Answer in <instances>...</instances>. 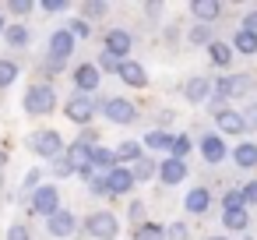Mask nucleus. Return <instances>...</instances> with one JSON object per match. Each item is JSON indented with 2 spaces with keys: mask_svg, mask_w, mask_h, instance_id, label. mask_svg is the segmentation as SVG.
<instances>
[{
  "mask_svg": "<svg viewBox=\"0 0 257 240\" xmlns=\"http://www.w3.org/2000/svg\"><path fill=\"white\" fill-rule=\"evenodd\" d=\"M253 74H225V78H218L215 82V96L211 99H218V103H232V99H243V96H250L253 92Z\"/></svg>",
  "mask_w": 257,
  "mask_h": 240,
  "instance_id": "1",
  "label": "nucleus"
},
{
  "mask_svg": "<svg viewBox=\"0 0 257 240\" xmlns=\"http://www.w3.org/2000/svg\"><path fill=\"white\" fill-rule=\"evenodd\" d=\"M99 113H102L109 124H120V127H127V124L138 120V106H134L131 99H120V96L102 99V103H99Z\"/></svg>",
  "mask_w": 257,
  "mask_h": 240,
  "instance_id": "2",
  "label": "nucleus"
},
{
  "mask_svg": "<svg viewBox=\"0 0 257 240\" xmlns=\"http://www.w3.org/2000/svg\"><path fill=\"white\" fill-rule=\"evenodd\" d=\"M53 106H57V92H53V85H32V89L25 92V110H29L32 117L53 113Z\"/></svg>",
  "mask_w": 257,
  "mask_h": 240,
  "instance_id": "3",
  "label": "nucleus"
},
{
  "mask_svg": "<svg viewBox=\"0 0 257 240\" xmlns=\"http://www.w3.org/2000/svg\"><path fill=\"white\" fill-rule=\"evenodd\" d=\"M29 148H32L36 155L50 159V163L64 155V141H60V134H57V131H36V134L29 138Z\"/></svg>",
  "mask_w": 257,
  "mask_h": 240,
  "instance_id": "4",
  "label": "nucleus"
},
{
  "mask_svg": "<svg viewBox=\"0 0 257 240\" xmlns=\"http://www.w3.org/2000/svg\"><path fill=\"white\" fill-rule=\"evenodd\" d=\"M32 212H36V215H43V219L57 215V212H60V191H57L53 184L36 187V191H32Z\"/></svg>",
  "mask_w": 257,
  "mask_h": 240,
  "instance_id": "5",
  "label": "nucleus"
},
{
  "mask_svg": "<svg viewBox=\"0 0 257 240\" xmlns=\"http://www.w3.org/2000/svg\"><path fill=\"white\" fill-rule=\"evenodd\" d=\"M197 148H201V155H204V163H208V166H222V163L229 159V148H225V141H222V134H218V131H204Z\"/></svg>",
  "mask_w": 257,
  "mask_h": 240,
  "instance_id": "6",
  "label": "nucleus"
},
{
  "mask_svg": "<svg viewBox=\"0 0 257 240\" xmlns=\"http://www.w3.org/2000/svg\"><path fill=\"white\" fill-rule=\"evenodd\" d=\"M85 229H88V236H95V240H113V236L120 233V222H116L113 212H92L88 222H85Z\"/></svg>",
  "mask_w": 257,
  "mask_h": 240,
  "instance_id": "7",
  "label": "nucleus"
},
{
  "mask_svg": "<svg viewBox=\"0 0 257 240\" xmlns=\"http://www.w3.org/2000/svg\"><path fill=\"white\" fill-rule=\"evenodd\" d=\"M106 53H113L116 60H127V53L134 50V36L127 32V29H109L106 32V46H102Z\"/></svg>",
  "mask_w": 257,
  "mask_h": 240,
  "instance_id": "8",
  "label": "nucleus"
},
{
  "mask_svg": "<svg viewBox=\"0 0 257 240\" xmlns=\"http://www.w3.org/2000/svg\"><path fill=\"white\" fill-rule=\"evenodd\" d=\"M95 110H99V106H95L88 96H71V99H67V106H64L67 120H74V124H81V127L95 117Z\"/></svg>",
  "mask_w": 257,
  "mask_h": 240,
  "instance_id": "9",
  "label": "nucleus"
},
{
  "mask_svg": "<svg viewBox=\"0 0 257 240\" xmlns=\"http://www.w3.org/2000/svg\"><path fill=\"white\" fill-rule=\"evenodd\" d=\"M74 46H78V39H74L67 29H57V32L50 36V57H53V64H64V60L74 53Z\"/></svg>",
  "mask_w": 257,
  "mask_h": 240,
  "instance_id": "10",
  "label": "nucleus"
},
{
  "mask_svg": "<svg viewBox=\"0 0 257 240\" xmlns=\"http://www.w3.org/2000/svg\"><path fill=\"white\" fill-rule=\"evenodd\" d=\"M215 127H218V134L225 138H239V134H246V124H243V113L239 110H222V113H215Z\"/></svg>",
  "mask_w": 257,
  "mask_h": 240,
  "instance_id": "11",
  "label": "nucleus"
},
{
  "mask_svg": "<svg viewBox=\"0 0 257 240\" xmlns=\"http://www.w3.org/2000/svg\"><path fill=\"white\" fill-rule=\"evenodd\" d=\"M215 96V82L211 78H187L183 85V99L187 103H211Z\"/></svg>",
  "mask_w": 257,
  "mask_h": 240,
  "instance_id": "12",
  "label": "nucleus"
},
{
  "mask_svg": "<svg viewBox=\"0 0 257 240\" xmlns=\"http://www.w3.org/2000/svg\"><path fill=\"white\" fill-rule=\"evenodd\" d=\"M159 180H162L166 187H176V184H183V180H187V163H183V159H173V155H166V159L159 163Z\"/></svg>",
  "mask_w": 257,
  "mask_h": 240,
  "instance_id": "13",
  "label": "nucleus"
},
{
  "mask_svg": "<svg viewBox=\"0 0 257 240\" xmlns=\"http://www.w3.org/2000/svg\"><path fill=\"white\" fill-rule=\"evenodd\" d=\"M106 187H109V198H116V194H131V191H134V173H131V166H116V170H109V173H106Z\"/></svg>",
  "mask_w": 257,
  "mask_h": 240,
  "instance_id": "14",
  "label": "nucleus"
},
{
  "mask_svg": "<svg viewBox=\"0 0 257 240\" xmlns=\"http://www.w3.org/2000/svg\"><path fill=\"white\" fill-rule=\"evenodd\" d=\"M116 74H120V82L131 85V89H145V85H148V71H145L138 60H131V57L120 60V71H116Z\"/></svg>",
  "mask_w": 257,
  "mask_h": 240,
  "instance_id": "15",
  "label": "nucleus"
},
{
  "mask_svg": "<svg viewBox=\"0 0 257 240\" xmlns=\"http://www.w3.org/2000/svg\"><path fill=\"white\" fill-rule=\"evenodd\" d=\"M190 15L197 18V25H211L222 18V4L218 0H190Z\"/></svg>",
  "mask_w": 257,
  "mask_h": 240,
  "instance_id": "16",
  "label": "nucleus"
},
{
  "mask_svg": "<svg viewBox=\"0 0 257 240\" xmlns=\"http://www.w3.org/2000/svg\"><path fill=\"white\" fill-rule=\"evenodd\" d=\"M74 85H78V96H88L99 89V67L95 64H78L74 67Z\"/></svg>",
  "mask_w": 257,
  "mask_h": 240,
  "instance_id": "17",
  "label": "nucleus"
},
{
  "mask_svg": "<svg viewBox=\"0 0 257 240\" xmlns=\"http://www.w3.org/2000/svg\"><path fill=\"white\" fill-rule=\"evenodd\" d=\"M183 208H187L190 215H208V208H211V191H208V187H190V194L183 198Z\"/></svg>",
  "mask_w": 257,
  "mask_h": 240,
  "instance_id": "18",
  "label": "nucleus"
},
{
  "mask_svg": "<svg viewBox=\"0 0 257 240\" xmlns=\"http://www.w3.org/2000/svg\"><path fill=\"white\" fill-rule=\"evenodd\" d=\"M74 229H78V219H74L71 212H64V208L46 219V233H50V236H71Z\"/></svg>",
  "mask_w": 257,
  "mask_h": 240,
  "instance_id": "19",
  "label": "nucleus"
},
{
  "mask_svg": "<svg viewBox=\"0 0 257 240\" xmlns=\"http://www.w3.org/2000/svg\"><path fill=\"white\" fill-rule=\"evenodd\" d=\"M229 155H232L236 170H253L257 166V141H239Z\"/></svg>",
  "mask_w": 257,
  "mask_h": 240,
  "instance_id": "20",
  "label": "nucleus"
},
{
  "mask_svg": "<svg viewBox=\"0 0 257 240\" xmlns=\"http://www.w3.org/2000/svg\"><path fill=\"white\" fill-rule=\"evenodd\" d=\"M92 148H95V145H88V141H81V138L67 148V159L74 163L78 173H81V170H92Z\"/></svg>",
  "mask_w": 257,
  "mask_h": 240,
  "instance_id": "21",
  "label": "nucleus"
},
{
  "mask_svg": "<svg viewBox=\"0 0 257 240\" xmlns=\"http://www.w3.org/2000/svg\"><path fill=\"white\" fill-rule=\"evenodd\" d=\"M173 138H176V134H169L166 127H155V131L145 134V148H152V152H169V148H173Z\"/></svg>",
  "mask_w": 257,
  "mask_h": 240,
  "instance_id": "22",
  "label": "nucleus"
},
{
  "mask_svg": "<svg viewBox=\"0 0 257 240\" xmlns=\"http://www.w3.org/2000/svg\"><path fill=\"white\" fill-rule=\"evenodd\" d=\"M116 166H120V163H116V152H113V148H99V145L92 148V170H99V173L106 177V173L116 170Z\"/></svg>",
  "mask_w": 257,
  "mask_h": 240,
  "instance_id": "23",
  "label": "nucleus"
},
{
  "mask_svg": "<svg viewBox=\"0 0 257 240\" xmlns=\"http://www.w3.org/2000/svg\"><path fill=\"white\" fill-rule=\"evenodd\" d=\"M222 226L232 229V233H246V226H250V212H246V208H229V212H222Z\"/></svg>",
  "mask_w": 257,
  "mask_h": 240,
  "instance_id": "24",
  "label": "nucleus"
},
{
  "mask_svg": "<svg viewBox=\"0 0 257 240\" xmlns=\"http://www.w3.org/2000/svg\"><path fill=\"white\" fill-rule=\"evenodd\" d=\"M232 57H236V53H232V43H218V39H215V43L208 46V60H211L215 67H229Z\"/></svg>",
  "mask_w": 257,
  "mask_h": 240,
  "instance_id": "25",
  "label": "nucleus"
},
{
  "mask_svg": "<svg viewBox=\"0 0 257 240\" xmlns=\"http://www.w3.org/2000/svg\"><path fill=\"white\" fill-rule=\"evenodd\" d=\"M232 53H239V57H253V53H257V36L236 29V32H232Z\"/></svg>",
  "mask_w": 257,
  "mask_h": 240,
  "instance_id": "26",
  "label": "nucleus"
},
{
  "mask_svg": "<svg viewBox=\"0 0 257 240\" xmlns=\"http://www.w3.org/2000/svg\"><path fill=\"white\" fill-rule=\"evenodd\" d=\"M131 173H134V184H145V180H152V177H159V163L155 159H138L134 166H131Z\"/></svg>",
  "mask_w": 257,
  "mask_h": 240,
  "instance_id": "27",
  "label": "nucleus"
},
{
  "mask_svg": "<svg viewBox=\"0 0 257 240\" xmlns=\"http://www.w3.org/2000/svg\"><path fill=\"white\" fill-rule=\"evenodd\" d=\"M138 159H145V152H141V145L138 141H120V148H116V163L123 166V163H138Z\"/></svg>",
  "mask_w": 257,
  "mask_h": 240,
  "instance_id": "28",
  "label": "nucleus"
},
{
  "mask_svg": "<svg viewBox=\"0 0 257 240\" xmlns=\"http://www.w3.org/2000/svg\"><path fill=\"white\" fill-rule=\"evenodd\" d=\"M134 240H166V229H162V222H141L134 229Z\"/></svg>",
  "mask_w": 257,
  "mask_h": 240,
  "instance_id": "29",
  "label": "nucleus"
},
{
  "mask_svg": "<svg viewBox=\"0 0 257 240\" xmlns=\"http://www.w3.org/2000/svg\"><path fill=\"white\" fill-rule=\"evenodd\" d=\"M190 152H194V141H190V134H176V138H173V148H169V155L187 163V155H190Z\"/></svg>",
  "mask_w": 257,
  "mask_h": 240,
  "instance_id": "30",
  "label": "nucleus"
},
{
  "mask_svg": "<svg viewBox=\"0 0 257 240\" xmlns=\"http://www.w3.org/2000/svg\"><path fill=\"white\" fill-rule=\"evenodd\" d=\"M187 39H190V46H211L215 39H211V25H194L190 32H187Z\"/></svg>",
  "mask_w": 257,
  "mask_h": 240,
  "instance_id": "31",
  "label": "nucleus"
},
{
  "mask_svg": "<svg viewBox=\"0 0 257 240\" xmlns=\"http://www.w3.org/2000/svg\"><path fill=\"white\" fill-rule=\"evenodd\" d=\"M4 36H8V46H11V50H22V46L29 43V29H25V25H8Z\"/></svg>",
  "mask_w": 257,
  "mask_h": 240,
  "instance_id": "32",
  "label": "nucleus"
},
{
  "mask_svg": "<svg viewBox=\"0 0 257 240\" xmlns=\"http://www.w3.org/2000/svg\"><path fill=\"white\" fill-rule=\"evenodd\" d=\"M18 82V64L15 60H0V89H8Z\"/></svg>",
  "mask_w": 257,
  "mask_h": 240,
  "instance_id": "33",
  "label": "nucleus"
},
{
  "mask_svg": "<svg viewBox=\"0 0 257 240\" xmlns=\"http://www.w3.org/2000/svg\"><path fill=\"white\" fill-rule=\"evenodd\" d=\"M229 208H246V201H243V191H239V187H232V191H225V194H222V212H229Z\"/></svg>",
  "mask_w": 257,
  "mask_h": 240,
  "instance_id": "34",
  "label": "nucleus"
},
{
  "mask_svg": "<svg viewBox=\"0 0 257 240\" xmlns=\"http://www.w3.org/2000/svg\"><path fill=\"white\" fill-rule=\"evenodd\" d=\"M50 170H53V177H71V173H78V170H74V163L67 159V152H64L60 159H53V163H50Z\"/></svg>",
  "mask_w": 257,
  "mask_h": 240,
  "instance_id": "35",
  "label": "nucleus"
},
{
  "mask_svg": "<svg viewBox=\"0 0 257 240\" xmlns=\"http://www.w3.org/2000/svg\"><path fill=\"white\" fill-rule=\"evenodd\" d=\"M67 32H71L74 39H88V36H92V25H88L85 18H74V22H67Z\"/></svg>",
  "mask_w": 257,
  "mask_h": 240,
  "instance_id": "36",
  "label": "nucleus"
},
{
  "mask_svg": "<svg viewBox=\"0 0 257 240\" xmlns=\"http://www.w3.org/2000/svg\"><path fill=\"white\" fill-rule=\"evenodd\" d=\"M95 67H99V71H106V74H116V71H120V60H116L113 53H106V50H102V53H99V60H95Z\"/></svg>",
  "mask_w": 257,
  "mask_h": 240,
  "instance_id": "37",
  "label": "nucleus"
},
{
  "mask_svg": "<svg viewBox=\"0 0 257 240\" xmlns=\"http://www.w3.org/2000/svg\"><path fill=\"white\" fill-rule=\"evenodd\" d=\"M88 191L95 194V198H109V187H106V177L99 173V177H92L88 180Z\"/></svg>",
  "mask_w": 257,
  "mask_h": 240,
  "instance_id": "38",
  "label": "nucleus"
},
{
  "mask_svg": "<svg viewBox=\"0 0 257 240\" xmlns=\"http://www.w3.org/2000/svg\"><path fill=\"white\" fill-rule=\"evenodd\" d=\"M239 113H243V124H246V134H250V131H257V99H253V103H250L246 110H239Z\"/></svg>",
  "mask_w": 257,
  "mask_h": 240,
  "instance_id": "39",
  "label": "nucleus"
},
{
  "mask_svg": "<svg viewBox=\"0 0 257 240\" xmlns=\"http://www.w3.org/2000/svg\"><path fill=\"white\" fill-rule=\"evenodd\" d=\"M39 8H43L46 15H64V11H67L71 4H67V0H43V4H39Z\"/></svg>",
  "mask_w": 257,
  "mask_h": 240,
  "instance_id": "40",
  "label": "nucleus"
},
{
  "mask_svg": "<svg viewBox=\"0 0 257 240\" xmlns=\"http://www.w3.org/2000/svg\"><path fill=\"white\" fill-rule=\"evenodd\" d=\"M187 236H190L187 222H173V226L166 229V240H187Z\"/></svg>",
  "mask_w": 257,
  "mask_h": 240,
  "instance_id": "41",
  "label": "nucleus"
},
{
  "mask_svg": "<svg viewBox=\"0 0 257 240\" xmlns=\"http://www.w3.org/2000/svg\"><path fill=\"white\" fill-rule=\"evenodd\" d=\"M81 11H85V18H102L106 15V4H102V0H88Z\"/></svg>",
  "mask_w": 257,
  "mask_h": 240,
  "instance_id": "42",
  "label": "nucleus"
},
{
  "mask_svg": "<svg viewBox=\"0 0 257 240\" xmlns=\"http://www.w3.org/2000/svg\"><path fill=\"white\" fill-rule=\"evenodd\" d=\"M239 29H243V32H250V36H257V8L243 15V22H239Z\"/></svg>",
  "mask_w": 257,
  "mask_h": 240,
  "instance_id": "43",
  "label": "nucleus"
},
{
  "mask_svg": "<svg viewBox=\"0 0 257 240\" xmlns=\"http://www.w3.org/2000/svg\"><path fill=\"white\" fill-rule=\"evenodd\" d=\"M239 191H243V201H246V208H250V205H257V180H250V184H243Z\"/></svg>",
  "mask_w": 257,
  "mask_h": 240,
  "instance_id": "44",
  "label": "nucleus"
},
{
  "mask_svg": "<svg viewBox=\"0 0 257 240\" xmlns=\"http://www.w3.org/2000/svg\"><path fill=\"white\" fill-rule=\"evenodd\" d=\"M8 240H29V226H25V222H11Z\"/></svg>",
  "mask_w": 257,
  "mask_h": 240,
  "instance_id": "45",
  "label": "nucleus"
},
{
  "mask_svg": "<svg viewBox=\"0 0 257 240\" xmlns=\"http://www.w3.org/2000/svg\"><path fill=\"white\" fill-rule=\"evenodd\" d=\"M8 8H11L15 15H22V18H25V15H29V11H32L36 4H32V0H11V4H8Z\"/></svg>",
  "mask_w": 257,
  "mask_h": 240,
  "instance_id": "46",
  "label": "nucleus"
},
{
  "mask_svg": "<svg viewBox=\"0 0 257 240\" xmlns=\"http://www.w3.org/2000/svg\"><path fill=\"white\" fill-rule=\"evenodd\" d=\"M127 215H131V222H138V226H141V219H145V205H141V201H131Z\"/></svg>",
  "mask_w": 257,
  "mask_h": 240,
  "instance_id": "47",
  "label": "nucleus"
},
{
  "mask_svg": "<svg viewBox=\"0 0 257 240\" xmlns=\"http://www.w3.org/2000/svg\"><path fill=\"white\" fill-rule=\"evenodd\" d=\"M145 15H148V18H159V15H162V4H148Z\"/></svg>",
  "mask_w": 257,
  "mask_h": 240,
  "instance_id": "48",
  "label": "nucleus"
},
{
  "mask_svg": "<svg viewBox=\"0 0 257 240\" xmlns=\"http://www.w3.org/2000/svg\"><path fill=\"white\" fill-rule=\"evenodd\" d=\"M36 184H39V173H36V170H32V173H29V177H25V187H36Z\"/></svg>",
  "mask_w": 257,
  "mask_h": 240,
  "instance_id": "49",
  "label": "nucleus"
},
{
  "mask_svg": "<svg viewBox=\"0 0 257 240\" xmlns=\"http://www.w3.org/2000/svg\"><path fill=\"white\" fill-rule=\"evenodd\" d=\"M8 32V25H4V15H0V36H4Z\"/></svg>",
  "mask_w": 257,
  "mask_h": 240,
  "instance_id": "50",
  "label": "nucleus"
},
{
  "mask_svg": "<svg viewBox=\"0 0 257 240\" xmlns=\"http://www.w3.org/2000/svg\"><path fill=\"white\" fill-rule=\"evenodd\" d=\"M208 240H229V236H208Z\"/></svg>",
  "mask_w": 257,
  "mask_h": 240,
  "instance_id": "51",
  "label": "nucleus"
},
{
  "mask_svg": "<svg viewBox=\"0 0 257 240\" xmlns=\"http://www.w3.org/2000/svg\"><path fill=\"white\" fill-rule=\"evenodd\" d=\"M243 240H253V236H243Z\"/></svg>",
  "mask_w": 257,
  "mask_h": 240,
  "instance_id": "52",
  "label": "nucleus"
},
{
  "mask_svg": "<svg viewBox=\"0 0 257 240\" xmlns=\"http://www.w3.org/2000/svg\"><path fill=\"white\" fill-rule=\"evenodd\" d=\"M0 163H4V155H0Z\"/></svg>",
  "mask_w": 257,
  "mask_h": 240,
  "instance_id": "53",
  "label": "nucleus"
}]
</instances>
